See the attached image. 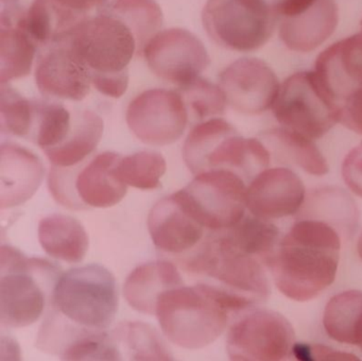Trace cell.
<instances>
[{"mask_svg":"<svg viewBox=\"0 0 362 361\" xmlns=\"http://www.w3.org/2000/svg\"><path fill=\"white\" fill-rule=\"evenodd\" d=\"M341 236L332 225L298 219L281 237L266 267L281 294L308 302L334 284L340 261Z\"/></svg>","mask_w":362,"mask_h":361,"instance_id":"cell-1","label":"cell"},{"mask_svg":"<svg viewBox=\"0 0 362 361\" xmlns=\"http://www.w3.org/2000/svg\"><path fill=\"white\" fill-rule=\"evenodd\" d=\"M52 306L76 326L107 331L118 310L117 282L103 265H82L61 274L52 289Z\"/></svg>","mask_w":362,"mask_h":361,"instance_id":"cell-2","label":"cell"},{"mask_svg":"<svg viewBox=\"0 0 362 361\" xmlns=\"http://www.w3.org/2000/svg\"><path fill=\"white\" fill-rule=\"evenodd\" d=\"M228 312L199 285H183L160 295L156 316L171 343L185 350H200L211 345L226 331Z\"/></svg>","mask_w":362,"mask_h":361,"instance_id":"cell-3","label":"cell"},{"mask_svg":"<svg viewBox=\"0 0 362 361\" xmlns=\"http://www.w3.org/2000/svg\"><path fill=\"white\" fill-rule=\"evenodd\" d=\"M56 273V267L45 259L28 258L13 246H1V325L8 328H22L37 322L47 304L45 280H52Z\"/></svg>","mask_w":362,"mask_h":361,"instance_id":"cell-4","label":"cell"},{"mask_svg":"<svg viewBox=\"0 0 362 361\" xmlns=\"http://www.w3.org/2000/svg\"><path fill=\"white\" fill-rule=\"evenodd\" d=\"M247 186L234 170L209 169L173 193L186 212L204 229L226 231L245 217Z\"/></svg>","mask_w":362,"mask_h":361,"instance_id":"cell-5","label":"cell"},{"mask_svg":"<svg viewBox=\"0 0 362 361\" xmlns=\"http://www.w3.org/2000/svg\"><path fill=\"white\" fill-rule=\"evenodd\" d=\"M281 127L310 139L323 137L340 122L341 106L326 93L315 71L288 76L271 108Z\"/></svg>","mask_w":362,"mask_h":361,"instance_id":"cell-6","label":"cell"},{"mask_svg":"<svg viewBox=\"0 0 362 361\" xmlns=\"http://www.w3.org/2000/svg\"><path fill=\"white\" fill-rule=\"evenodd\" d=\"M58 42H63L82 59L93 74H118L137 51L130 28L110 13L86 17Z\"/></svg>","mask_w":362,"mask_h":361,"instance_id":"cell-7","label":"cell"},{"mask_svg":"<svg viewBox=\"0 0 362 361\" xmlns=\"http://www.w3.org/2000/svg\"><path fill=\"white\" fill-rule=\"evenodd\" d=\"M266 265L253 255L233 246L224 234L207 242L199 254L186 263L194 273L219 280L224 288L264 303L271 293Z\"/></svg>","mask_w":362,"mask_h":361,"instance_id":"cell-8","label":"cell"},{"mask_svg":"<svg viewBox=\"0 0 362 361\" xmlns=\"http://www.w3.org/2000/svg\"><path fill=\"white\" fill-rule=\"evenodd\" d=\"M296 342L293 327L283 314L253 307L230 325L226 352L230 360H287Z\"/></svg>","mask_w":362,"mask_h":361,"instance_id":"cell-9","label":"cell"},{"mask_svg":"<svg viewBox=\"0 0 362 361\" xmlns=\"http://www.w3.org/2000/svg\"><path fill=\"white\" fill-rule=\"evenodd\" d=\"M202 19L207 33L218 45L238 52L264 47L277 23L255 0H207Z\"/></svg>","mask_w":362,"mask_h":361,"instance_id":"cell-10","label":"cell"},{"mask_svg":"<svg viewBox=\"0 0 362 361\" xmlns=\"http://www.w3.org/2000/svg\"><path fill=\"white\" fill-rule=\"evenodd\" d=\"M126 119L129 129L144 144L168 146L185 132L187 105L177 91L148 89L129 104Z\"/></svg>","mask_w":362,"mask_h":361,"instance_id":"cell-11","label":"cell"},{"mask_svg":"<svg viewBox=\"0 0 362 361\" xmlns=\"http://www.w3.org/2000/svg\"><path fill=\"white\" fill-rule=\"evenodd\" d=\"M143 52L154 74L180 87L199 78L211 63L200 38L181 28L158 32L148 42Z\"/></svg>","mask_w":362,"mask_h":361,"instance_id":"cell-12","label":"cell"},{"mask_svg":"<svg viewBox=\"0 0 362 361\" xmlns=\"http://www.w3.org/2000/svg\"><path fill=\"white\" fill-rule=\"evenodd\" d=\"M219 86L228 105L243 115L272 108L281 84L272 68L258 57H241L220 74Z\"/></svg>","mask_w":362,"mask_h":361,"instance_id":"cell-13","label":"cell"},{"mask_svg":"<svg viewBox=\"0 0 362 361\" xmlns=\"http://www.w3.org/2000/svg\"><path fill=\"white\" fill-rule=\"evenodd\" d=\"M306 195L304 183L293 170L286 166L269 167L247 185V208L258 218L276 220L298 214Z\"/></svg>","mask_w":362,"mask_h":361,"instance_id":"cell-14","label":"cell"},{"mask_svg":"<svg viewBox=\"0 0 362 361\" xmlns=\"http://www.w3.org/2000/svg\"><path fill=\"white\" fill-rule=\"evenodd\" d=\"M35 81L43 95L81 101L92 86V74L65 42H57L42 53L35 67Z\"/></svg>","mask_w":362,"mask_h":361,"instance_id":"cell-15","label":"cell"},{"mask_svg":"<svg viewBox=\"0 0 362 361\" xmlns=\"http://www.w3.org/2000/svg\"><path fill=\"white\" fill-rule=\"evenodd\" d=\"M315 74L329 97L339 105L362 86L361 31L339 40L315 59Z\"/></svg>","mask_w":362,"mask_h":361,"instance_id":"cell-16","label":"cell"},{"mask_svg":"<svg viewBox=\"0 0 362 361\" xmlns=\"http://www.w3.org/2000/svg\"><path fill=\"white\" fill-rule=\"evenodd\" d=\"M45 168L37 154L14 142L0 148V206L16 207L30 200L41 186Z\"/></svg>","mask_w":362,"mask_h":361,"instance_id":"cell-17","label":"cell"},{"mask_svg":"<svg viewBox=\"0 0 362 361\" xmlns=\"http://www.w3.org/2000/svg\"><path fill=\"white\" fill-rule=\"evenodd\" d=\"M148 231L156 248L171 254H181L198 244L204 234L175 195L160 200L150 210Z\"/></svg>","mask_w":362,"mask_h":361,"instance_id":"cell-18","label":"cell"},{"mask_svg":"<svg viewBox=\"0 0 362 361\" xmlns=\"http://www.w3.org/2000/svg\"><path fill=\"white\" fill-rule=\"evenodd\" d=\"M120 157L115 152L100 153L79 170L74 189L80 205L109 208L117 205L126 197L128 186L115 172Z\"/></svg>","mask_w":362,"mask_h":361,"instance_id":"cell-19","label":"cell"},{"mask_svg":"<svg viewBox=\"0 0 362 361\" xmlns=\"http://www.w3.org/2000/svg\"><path fill=\"white\" fill-rule=\"evenodd\" d=\"M22 8L9 4L0 16V81L28 76L33 69L37 44L21 21Z\"/></svg>","mask_w":362,"mask_h":361,"instance_id":"cell-20","label":"cell"},{"mask_svg":"<svg viewBox=\"0 0 362 361\" xmlns=\"http://www.w3.org/2000/svg\"><path fill=\"white\" fill-rule=\"evenodd\" d=\"M338 21L334 0H315L304 12L281 21L279 38L290 50L310 52L332 35Z\"/></svg>","mask_w":362,"mask_h":361,"instance_id":"cell-21","label":"cell"},{"mask_svg":"<svg viewBox=\"0 0 362 361\" xmlns=\"http://www.w3.org/2000/svg\"><path fill=\"white\" fill-rule=\"evenodd\" d=\"M183 278L170 261L156 260L135 268L124 285V295L131 308L156 314V304L165 291L183 286Z\"/></svg>","mask_w":362,"mask_h":361,"instance_id":"cell-22","label":"cell"},{"mask_svg":"<svg viewBox=\"0 0 362 361\" xmlns=\"http://www.w3.org/2000/svg\"><path fill=\"white\" fill-rule=\"evenodd\" d=\"M37 234L42 248L52 258L79 263L88 254L90 248L88 231L74 217L48 214L40 221Z\"/></svg>","mask_w":362,"mask_h":361,"instance_id":"cell-23","label":"cell"},{"mask_svg":"<svg viewBox=\"0 0 362 361\" xmlns=\"http://www.w3.org/2000/svg\"><path fill=\"white\" fill-rule=\"evenodd\" d=\"M358 212L355 201L346 191L326 186L311 190L298 214L300 219L324 221L339 233L349 235L357 225Z\"/></svg>","mask_w":362,"mask_h":361,"instance_id":"cell-24","label":"cell"},{"mask_svg":"<svg viewBox=\"0 0 362 361\" xmlns=\"http://www.w3.org/2000/svg\"><path fill=\"white\" fill-rule=\"evenodd\" d=\"M105 123L103 118L90 110L74 115V125L66 139L56 148L44 151L52 166L71 168L90 156L100 142Z\"/></svg>","mask_w":362,"mask_h":361,"instance_id":"cell-25","label":"cell"},{"mask_svg":"<svg viewBox=\"0 0 362 361\" xmlns=\"http://www.w3.org/2000/svg\"><path fill=\"white\" fill-rule=\"evenodd\" d=\"M262 142L284 163L298 166L311 176L328 173V164L315 140L285 127H275L264 132Z\"/></svg>","mask_w":362,"mask_h":361,"instance_id":"cell-26","label":"cell"},{"mask_svg":"<svg viewBox=\"0 0 362 361\" xmlns=\"http://www.w3.org/2000/svg\"><path fill=\"white\" fill-rule=\"evenodd\" d=\"M326 335L338 343L362 348V290L342 291L326 304L323 312Z\"/></svg>","mask_w":362,"mask_h":361,"instance_id":"cell-27","label":"cell"},{"mask_svg":"<svg viewBox=\"0 0 362 361\" xmlns=\"http://www.w3.org/2000/svg\"><path fill=\"white\" fill-rule=\"evenodd\" d=\"M224 235L233 246L257 257L264 265L281 240L279 227L272 221L253 214L243 217L234 227L226 229Z\"/></svg>","mask_w":362,"mask_h":361,"instance_id":"cell-28","label":"cell"},{"mask_svg":"<svg viewBox=\"0 0 362 361\" xmlns=\"http://www.w3.org/2000/svg\"><path fill=\"white\" fill-rule=\"evenodd\" d=\"M236 129L222 118H211L197 125L183 146V159L192 173L206 170V161L214 149Z\"/></svg>","mask_w":362,"mask_h":361,"instance_id":"cell-29","label":"cell"},{"mask_svg":"<svg viewBox=\"0 0 362 361\" xmlns=\"http://www.w3.org/2000/svg\"><path fill=\"white\" fill-rule=\"evenodd\" d=\"M107 13L130 28L136 38L137 51L144 50L163 25L162 8L156 0H114Z\"/></svg>","mask_w":362,"mask_h":361,"instance_id":"cell-30","label":"cell"},{"mask_svg":"<svg viewBox=\"0 0 362 361\" xmlns=\"http://www.w3.org/2000/svg\"><path fill=\"white\" fill-rule=\"evenodd\" d=\"M115 339L133 360H173L168 346L151 325L127 322L117 327Z\"/></svg>","mask_w":362,"mask_h":361,"instance_id":"cell-31","label":"cell"},{"mask_svg":"<svg viewBox=\"0 0 362 361\" xmlns=\"http://www.w3.org/2000/svg\"><path fill=\"white\" fill-rule=\"evenodd\" d=\"M166 170V159L154 151H141L120 157L115 168L116 174L122 182L127 186L141 190L158 188Z\"/></svg>","mask_w":362,"mask_h":361,"instance_id":"cell-32","label":"cell"},{"mask_svg":"<svg viewBox=\"0 0 362 361\" xmlns=\"http://www.w3.org/2000/svg\"><path fill=\"white\" fill-rule=\"evenodd\" d=\"M35 104L33 142L44 151L60 146L73 129L74 116L57 102L35 101Z\"/></svg>","mask_w":362,"mask_h":361,"instance_id":"cell-33","label":"cell"},{"mask_svg":"<svg viewBox=\"0 0 362 361\" xmlns=\"http://www.w3.org/2000/svg\"><path fill=\"white\" fill-rule=\"evenodd\" d=\"M35 118V101L23 97L9 83H3L0 88L1 131L18 137L31 138Z\"/></svg>","mask_w":362,"mask_h":361,"instance_id":"cell-34","label":"cell"},{"mask_svg":"<svg viewBox=\"0 0 362 361\" xmlns=\"http://www.w3.org/2000/svg\"><path fill=\"white\" fill-rule=\"evenodd\" d=\"M180 93L186 105L192 108L194 116L200 120L223 114L228 104L221 87L200 76L182 86Z\"/></svg>","mask_w":362,"mask_h":361,"instance_id":"cell-35","label":"cell"},{"mask_svg":"<svg viewBox=\"0 0 362 361\" xmlns=\"http://www.w3.org/2000/svg\"><path fill=\"white\" fill-rule=\"evenodd\" d=\"M292 357L300 361L359 360L357 356L351 353L341 352L322 344H308L303 342H296Z\"/></svg>","mask_w":362,"mask_h":361,"instance_id":"cell-36","label":"cell"},{"mask_svg":"<svg viewBox=\"0 0 362 361\" xmlns=\"http://www.w3.org/2000/svg\"><path fill=\"white\" fill-rule=\"evenodd\" d=\"M342 178L347 188L354 195L362 197V142L343 159Z\"/></svg>","mask_w":362,"mask_h":361,"instance_id":"cell-37","label":"cell"},{"mask_svg":"<svg viewBox=\"0 0 362 361\" xmlns=\"http://www.w3.org/2000/svg\"><path fill=\"white\" fill-rule=\"evenodd\" d=\"M260 8L279 19L296 16L306 11L315 0H255Z\"/></svg>","mask_w":362,"mask_h":361,"instance_id":"cell-38","label":"cell"},{"mask_svg":"<svg viewBox=\"0 0 362 361\" xmlns=\"http://www.w3.org/2000/svg\"><path fill=\"white\" fill-rule=\"evenodd\" d=\"M340 122L362 136V86L354 91L341 105Z\"/></svg>","mask_w":362,"mask_h":361,"instance_id":"cell-39","label":"cell"},{"mask_svg":"<svg viewBox=\"0 0 362 361\" xmlns=\"http://www.w3.org/2000/svg\"><path fill=\"white\" fill-rule=\"evenodd\" d=\"M92 83L99 93L112 98H120L128 89L129 72L93 74Z\"/></svg>","mask_w":362,"mask_h":361,"instance_id":"cell-40","label":"cell"},{"mask_svg":"<svg viewBox=\"0 0 362 361\" xmlns=\"http://www.w3.org/2000/svg\"><path fill=\"white\" fill-rule=\"evenodd\" d=\"M54 1L67 10L86 15L93 8L105 4L107 0H54Z\"/></svg>","mask_w":362,"mask_h":361,"instance_id":"cell-41","label":"cell"},{"mask_svg":"<svg viewBox=\"0 0 362 361\" xmlns=\"http://www.w3.org/2000/svg\"><path fill=\"white\" fill-rule=\"evenodd\" d=\"M357 251H358V255H359V257H360V258H361V260H362V233L360 234L359 239H358Z\"/></svg>","mask_w":362,"mask_h":361,"instance_id":"cell-42","label":"cell"},{"mask_svg":"<svg viewBox=\"0 0 362 361\" xmlns=\"http://www.w3.org/2000/svg\"><path fill=\"white\" fill-rule=\"evenodd\" d=\"M1 1H3V4H8V6H9V4H16V2L18 1V0H1Z\"/></svg>","mask_w":362,"mask_h":361,"instance_id":"cell-43","label":"cell"},{"mask_svg":"<svg viewBox=\"0 0 362 361\" xmlns=\"http://www.w3.org/2000/svg\"><path fill=\"white\" fill-rule=\"evenodd\" d=\"M360 25H362V19H361V21H360Z\"/></svg>","mask_w":362,"mask_h":361,"instance_id":"cell-44","label":"cell"},{"mask_svg":"<svg viewBox=\"0 0 362 361\" xmlns=\"http://www.w3.org/2000/svg\"><path fill=\"white\" fill-rule=\"evenodd\" d=\"M361 350H362V348H361Z\"/></svg>","mask_w":362,"mask_h":361,"instance_id":"cell-45","label":"cell"}]
</instances>
